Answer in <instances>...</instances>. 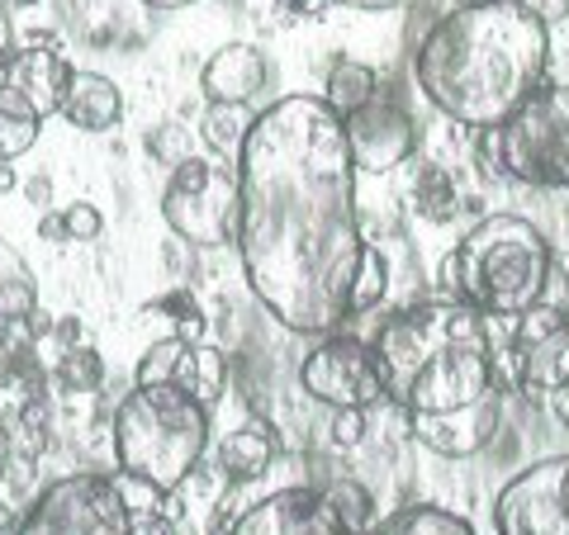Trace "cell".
<instances>
[{
	"label": "cell",
	"mask_w": 569,
	"mask_h": 535,
	"mask_svg": "<svg viewBox=\"0 0 569 535\" xmlns=\"http://www.w3.org/2000/svg\"><path fill=\"white\" fill-rule=\"evenodd\" d=\"M133 380L138 384H176V388H186L190 398L213 407L228 394V380H233V374H228V355L213 342H190V336L171 332L142 351Z\"/></svg>",
	"instance_id": "11"
},
{
	"label": "cell",
	"mask_w": 569,
	"mask_h": 535,
	"mask_svg": "<svg viewBox=\"0 0 569 535\" xmlns=\"http://www.w3.org/2000/svg\"><path fill=\"white\" fill-rule=\"evenodd\" d=\"M223 535H351L328 503L323 488L295 484L257 497L252 507H242Z\"/></svg>",
	"instance_id": "14"
},
{
	"label": "cell",
	"mask_w": 569,
	"mask_h": 535,
	"mask_svg": "<svg viewBox=\"0 0 569 535\" xmlns=\"http://www.w3.org/2000/svg\"><path fill=\"white\" fill-rule=\"evenodd\" d=\"M39 309V280L24 271V261H14L10 252L0 256V323H20Z\"/></svg>",
	"instance_id": "21"
},
{
	"label": "cell",
	"mask_w": 569,
	"mask_h": 535,
	"mask_svg": "<svg viewBox=\"0 0 569 535\" xmlns=\"http://www.w3.org/2000/svg\"><path fill=\"white\" fill-rule=\"evenodd\" d=\"M413 200H418V213L422 219H451V213L460 209V194H456V181L441 166H422L418 181H413Z\"/></svg>",
	"instance_id": "24"
},
{
	"label": "cell",
	"mask_w": 569,
	"mask_h": 535,
	"mask_svg": "<svg viewBox=\"0 0 569 535\" xmlns=\"http://www.w3.org/2000/svg\"><path fill=\"white\" fill-rule=\"evenodd\" d=\"M14 535H133V497L123 493V474H67L48 484Z\"/></svg>",
	"instance_id": "8"
},
{
	"label": "cell",
	"mask_w": 569,
	"mask_h": 535,
	"mask_svg": "<svg viewBox=\"0 0 569 535\" xmlns=\"http://www.w3.org/2000/svg\"><path fill=\"white\" fill-rule=\"evenodd\" d=\"M512 361H518V388L550 398L569 380V323L537 336H512Z\"/></svg>",
	"instance_id": "16"
},
{
	"label": "cell",
	"mask_w": 569,
	"mask_h": 535,
	"mask_svg": "<svg viewBox=\"0 0 569 535\" xmlns=\"http://www.w3.org/2000/svg\"><path fill=\"white\" fill-rule=\"evenodd\" d=\"M361 535H475V526L447 507L418 503V507H399L389 516H376Z\"/></svg>",
	"instance_id": "19"
},
{
	"label": "cell",
	"mask_w": 569,
	"mask_h": 535,
	"mask_svg": "<svg viewBox=\"0 0 569 535\" xmlns=\"http://www.w3.org/2000/svg\"><path fill=\"white\" fill-rule=\"evenodd\" d=\"M142 10H186V6H200V0H138Z\"/></svg>",
	"instance_id": "40"
},
{
	"label": "cell",
	"mask_w": 569,
	"mask_h": 535,
	"mask_svg": "<svg viewBox=\"0 0 569 535\" xmlns=\"http://www.w3.org/2000/svg\"><path fill=\"white\" fill-rule=\"evenodd\" d=\"M238 171L219 157H190L167 175L162 219L186 246H233L238 238Z\"/></svg>",
	"instance_id": "7"
},
{
	"label": "cell",
	"mask_w": 569,
	"mask_h": 535,
	"mask_svg": "<svg viewBox=\"0 0 569 535\" xmlns=\"http://www.w3.org/2000/svg\"><path fill=\"white\" fill-rule=\"evenodd\" d=\"M24 200L39 204L43 213L52 209V181H48V175H29V181H24Z\"/></svg>",
	"instance_id": "33"
},
{
	"label": "cell",
	"mask_w": 569,
	"mask_h": 535,
	"mask_svg": "<svg viewBox=\"0 0 569 535\" xmlns=\"http://www.w3.org/2000/svg\"><path fill=\"white\" fill-rule=\"evenodd\" d=\"M328 503L337 512V522H342L351 535H361L370 522H376V507H370V493L356 484V478H332V484H323Z\"/></svg>",
	"instance_id": "25"
},
{
	"label": "cell",
	"mask_w": 569,
	"mask_h": 535,
	"mask_svg": "<svg viewBox=\"0 0 569 535\" xmlns=\"http://www.w3.org/2000/svg\"><path fill=\"white\" fill-rule=\"evenodd\" d=\"M556 265L550 238L522 213H489L456 242L447 284L485 317H522Z\"/></svg>",
	"instance_id": "5"
},
{
	"label": "cell",
	"mask_w": 569,
	"mask_h": 535,
	"mask_svg": "<svg viewBox=\"0 0 569 535\" xmlns=\"http://www.w3.org/2000/svg\"><path fill=\"white\" fill-rule=\"evenodd\" d=\"M14 526H20V512H14L6 497H0V535H14Z\"/></svg>",
	"instance_id": "38"
},
{
	"label": "cell",
	"mask_w": 569,
	"mask_h": 535,
	"mask_svg": "<svg viewBox=\"0 0 569 535\" xmlns=\"http://www.w3.org/2000/svg\"><path fill=\"white\" fill-rule=\"evenodd\" d=\"M62 119L81 133H110L123 119V95L110 77L96 71H71V85L62 95Z\"/></svg>",
	"instance_id": "17"
},
{
	"label": "cell",
	"mask_w": 569,
	"mask_h": 535,
	"mask_svg": "<svg viewBox=\"0 0 569 535\" xmlns=\"http://www.w3.org/2000/svg\"><path fill=\"white\" fill-rule=\"evenodd\" d=\"M71 85V62L52 43H24L0 58V100L24 119L62 114V95Z\"/></svg>",
	"instance_id": "13"
},
{
	"label": "cell",
	"mask_w": 569,
	"mask_h": 535,
	"mask_svg": "<svg viewBox=\"0 0 569 535\" xmlns=\"http://www.w3.org/2000/svg\"><path fill=\"white\" fill-rule=\"evenodd\" d=\"M276 6L295 10V14H323V10H332V6H347V0H276Z\"/></svg>",
	"instance_id": "34"
},
{
	"label": "cell",
	"mask_w": 569,
	"mask_h": 535,
	"mask_svg": "<svg viewBox=\"0 0 569 535\" xmlns=\"http://www.w3.org/2000/svg\"><path fill=\"white\" fill-rule=\"evenodd\" d=\"M142 148H148V157L157 166H167V171H176L181 162H190V133L181 129V123L176 119H167V123H157V129L148 133V142H142Z\"/></svg>",
	"instance_id": "28"
},
{
	"label": "cell",
	"mask_w": 569,
	"mask_h": 535,
	"mask_svg": "<svg viewBox=\"0 0 569 535\" xmlns=\"http://www.w3.org/2000/svg\"><path fill=\"white\" fill-rule=\"evenodd\" d=\"M39 119H24L20 110H10L6 100H0V166L6 162H20V157L39 142Z\"/></svg>",
	"instance_id": "26"
},
{
	"label": "cell",
	"mask_w": 569,
	"mask_h": 535,
	"mask_svg": "<svg viewBox=\"0 0 569 535\" xmlns=\"http://www.w3.org/2000/svg\"><path fill=\"white\" fill-rule=\"evenodd\" d=\"M52 374H58V388H67V394H100L104 361H100L96 346H67Z\"/></svg>",
	"instance_id": "23"
},
{
	"label": "cell",
	"mask_w": 569,
	"mask_h": 535,
	"mask_svg": "<svg viewBox=\"0 0 569 535\" xmlns=\"http://www.w3.org/2000/svg\"><path fill=\"white\" fill-rule=\"evenodd\" d=\"M39 238L43 242H67V223H62V213H43V219H39Z\"/></svg>",
	"instance_id": "35"
},
{
	"label": "cell",
	"mask_w": 569,
	"mask_h": 535,
	"mask_svg": "<svg viewBox=\"0 0 569 535\" xmlns=\"http://www.w3.org/2000/svg\"><path fill=\"white\" fill-rule=\"evenodd\" d=\"M271 85V62L257 43H223L200 67V91L209 104H252Z\"/></svg>",
	"instance_id": "15"
},
{
	"label": "cell",
	"mask_w": 569,
	"mask_h": 535,
	"mask_svg": "<svg viewBox=\"0 0 569 535\" xmlns=\"http://www.w3.org/2000/svg\"><path fill=\"white\" fill-rule=\"evenodd\" d=\"M347 129V148H351V162L356 171L366 175H385L403 166L408 157H413V142H418V129H413V114L403 110L399 91H385L366 104V110H356L351 119H342Z\"/></svg>",
	"instance_id": "12"
},
{
	"label": "cell",
	"mask_w": 569,
	"mask_h": 535,
	"mask_svg": "<svg viewBox=\"0 0 569 535\" xmlns=\"http://www.w3.org/2000/svg\"><path fill=\"white\" fill-rule=\"evenodd\" d=\"M518 10H527L531 20H541L546 29L550 24H560V20H569V0H512Z\"/></svg>",
	"instance_id": "32"
},
{
	"label": "cell",
	"mask_w": 569,
	"mask_h": 535,
	"mask_svg": "<svg viewBox=\"0 0 569 535\" xmlns=\"http://www.w3.org/2000/svg\"><path fill=\"white\" fill-rule=\"evenodd\" d=\"M376 95H380V77L366 62H356V58H342L323 81V100H328V110L337 119H351L356 110H366Z\"/></svg>",
	"instance_id": "20"
},
{
	"label": "cell",
	"mask_w": 569,
	"mask_h": 535,
	"mask_svg": "<svg viewBox=\"0 0 569 535\" xmlns=\"http://www.w3.org/2000/svg\"><path fill=\"white\" fill-rule=\"evenodd\" d=\"M114 460L138 488L176 493L209 455L213 417L176 384H133L114 407Z\"/></svg>",
	"instance_id": "4"
},
{
	"label": "cell",
	"mask_w": 569,
	"mask_h": 535,
	"mask_svg": "<svg viewBox=\"0 0 569 535\" xmlns=\"http://www.w3.org/2000/svg\"><path fill=\"white\" fill-rule=\"evenodd\" d=\"M498 535H569V455H546L498 488Z\"/></svg>",
	"instance_id": "10"
},
{
	"label": "cell",
	"mask_w": 569,
	"mask_h": 535,
	"mask_svg": "<svg viewBox=\"0 0 569 535\" xmlns=\"http://www.w3.org/2000/svg\"><path fill=\"white\" fill-rule=\"evenodd\" d=\"M351 10H399V6H408V0H347Z\"/></svg>",
	"instance_id": "39"
},
{
	"label": "cell",
	"mask_w": 569,
	"mask_h": 535,
	"mask_svg": "<svg viewBox=\"0 0 569 535\" xmlns=\"http://www.w3.org/2000/svg\"><path fill=\"white\" fill-rule=\"evenodd\" d=\"M456 6H489V0H456Z\"/></svg>",
	"instance_id": "43"
},
{
	"label": "cell",
	"mask_w": 569,
	"mask_h": 535,
	"mask_svg": "<svg viewBox=\"0 0 569 535\" xmlns=\"http://www.w3.org/2000/svg\"><path fill=\"white\" fill-rule=\"evenodd\" d=\"M10 6H39V0H10Z\"/></svg>",
	"instance_id": "44"
},
{
	"label": "cell",
	"mask_w": 569,
	"mask_h": 535,
	"mask_svg": "<svg viewBox=\"0 0 569 535\" xmlns=\"http://www.w3.org/2000/svg\"><path fill=\"white\" fill-rule=\"evenodd\" d=\"M385 294H389V265H385V256L376 252V246H370L361 271H356V284H351V313H370Z\"/></svg>",
	"instance_id": "27"
},
{
	"label": "cell",
	"mask_w": 569,
	"mask_h": 535,
	"mask_svg": "<svg viewBox=\"0 0 569 535\" xmlns=\"http://www.w3.org/2000/svg\"><path fill=\"white\" fill-rule=\"evenodd\" d=\"M271 460H276V441L257 422H247V426H238V432H228L219 441V470L233 478V484H252V478H261L266 470H271Z\"/></svg>",
	"instance_id": "18"
},
{
	"label": "cell",
	"mask_w": 569,
	"mask_h": 535,
	"mask_svg": "<svg viewBox=\"0 0 569 535\" xmlns=\"http://www.w3.org/2000/svg\"><path fill=\"white\" fill-rule=\"evenodd\" d=\"M133 535H176V531H171V522H162V516H148V522L133 516Z\"/></svg>",
	"instance_id": "37"
},
{
	"label": "cell",
	"mask_w": 569,
	"mask_h": 535,
	"mask_svg": "<svg viewBox=\"0 0 569 535\" xmlns=\"http://www.w3.org/2000/svg\"><path fill=\"white\" fill-rule=\"evenodd\" d=\"M299 388L313 398L342 413V407H370L385 403V370H380V355L376 342H361L351 332H328L305 361H299Z\"/></svg>",
	"instance_id": "9"
},
{
	"label": "cell",
	"mask_w": 569,
	"mask_h": 535,
	"mask_svg": "<svg viewBox=\"0 0 569 535\" xmlns=\"http://www.w3.org/2000/svg\"><path fill=\"white\" fill-rule=\"evenodd\" d=\"M238 261L247 290L295 336H328L351 317V284L370 252L356 209V162L323 95H284L252 119L233 157Z\"/></svg>",
	"instance_id": "1"
},
{
	"label": "cell",
	"mask_w": 569,
	"mask_h": 535,
	"mask_svg": "<svg viewBox=\"0 0 569 535\" xmlns=\"http://www.w3.org/2000/svg\"><path fill=\"white\" fill-rule=\"evenodd\" d=\"M385 403L408 417L427 451L479 455L503 422V388L493 374L489 317L466 299H427L395 313L376 332Z\"/></svg>",
	"instance_id": "2"
},
{
	"label": "cell",
	"mask_w": 569,
	"mask_h": 535,
	"mask_svg": "<svg viewBox=\"0 0 569 535\" xmlns=\"http://www.w3.org/2000/svg\"><path fill=\"white\" fill-rule=\"evenodd\" d=\"M550 29L512 0L460 6L413 43V81L460 129H498L546 81Z\"/></svg>",
	"instance_id": "3"
},
{
	"label": "cell",
	"mask_w": 569,
	"mask_h": 535,
	"mask_svg": "<svg viewBox=\"0 0 569 535\" xmlns=\"http://www.w3.org/2000/svg\"><path fill=\"white\" fill-rule=\"evenodd\" d=\"M257 114H247V104H209L204 119H200V133L209 142V152L219 157H238L247 129H252Z\"/></svg>",
	"instance_id": "22"
},
{
	"label": "cell",
	"mask_w": 569,
	"mask_h": 535,
	"mask_svg": "<svg viewBox=\"0 0 569 535\" xmlns=\"http://www.w3.org/2000/svg\"><path fill=\"white\" fill-rule=\"evenodd\" d=\"M328 441L337 445V451H351V445H361L366 441V413H361V407H342V413H332Z\"/></svg>",
	"instance_id": "31"
},
{
	"label": "cell",
	"mask_w": 569,
	"mask_h": 535,
	"mask_svg": "<svg viewBox=\"0 0 569 535\" xmlns=\"http://www.w3.org/2000/svg\"><path fill=\"white\" fill-rule=\"evenodd\" d=\"M6 190H14V171H10V162L0 166V194H6Z\"/></svg>",
	"instance_id": "42"
},
{
	"label": "cell",
	"mask_w": 569,
	"mask_h": 535,
	"mask_svg": "<svg viewBox=\"0 0 569 535\" xmlns=\"http://www.w3.org/2000/svg\"><path fill=\"white\" fill-rule=\"evenodd\" d=\"M152 309H157V313H167V317H176V323H181V336H190V342H204L209 317H204L200 303H194V294H186V290H171V294L157 299Z\"/></svg>",
	"instance_id": "29"
},
{
	"label": "cell",
	"mask_w": 569,
	"mask_h": 535,
	"mask_svg": "<svg viewBox=\"0 0 569 535\" xmlns=\"http://www.w3.org/2000/svg\"><path fill=\"white\" fill-rule=\"evenodd\" d=\"M479 166L527 190H569V85L541 81L498 129H479Z\"/></svg>",
	"instance_id": "6"
},
{
	"label": "cell",
	"mask_w": 569,
	"mask_h": 535,
	"mask_svg": "<svg viewBox=\"0 0 569 535\" xmlns=\"http://www.w3.org/2000/svg\"><path fill=\"white\" fill-rule=\"evenodd\" d=\"M62 223H67V242H96L104 233V213L96 204H86V200L67 204L62 209Z\"/></svg>",
	"instance_id": "30"
},
{
	"label": "cell",
	"mask_w": 569,
	"mask_h": 535,
	"mask_svg": "<svg viewBox=\"0 0 569 535\" xmlns=\"http://www.w3.org/2000/svg\"><path fill=\"white\" fill-rule=\"evenodd\" d=\"M546 403H550V413H556V422H560L565 432H569V380H565V384H560V388H556V394H550Z\"/></svg>",
	"instance_id": "36"
},
{
	"label": "cell",
	"mask_w": 569,
	"mask_h": 535,
	"mask_svg": "<svg viewBox=\"0 0 569 535\" xmlns=\"http://www.w3.org/2000/svg\"><path fill=\"white\" fill-rule=\"evenodd\" d=\"M6 455H10V426L0 422V465H6Z\"/></svg>",
	"instance_id": "41"
}]
</instances>
